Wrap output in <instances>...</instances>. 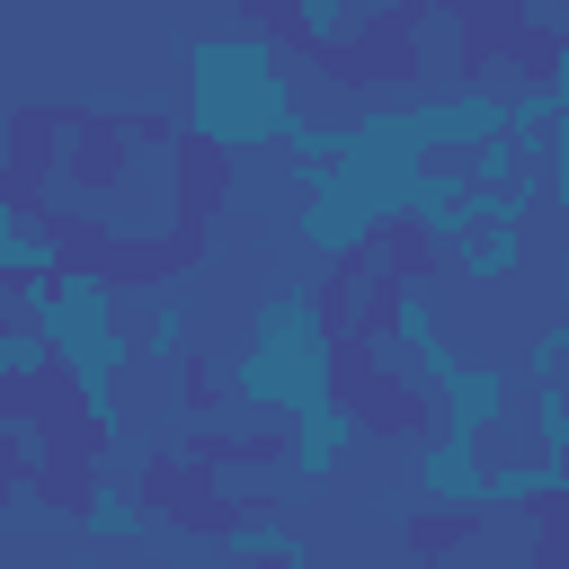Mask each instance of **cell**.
<instances>
[{"label": "cell", "mask_w": 569, "mask_h": 569, "mask_svg": "<svg viewBox=\"0 0 569 569\" xmlns=\"http://www.w3.org/2000/svg\"><path fill=\"white\" fill-rule=\"evenodd\" d=\"M445 267H453L462 284H525V267H533L525 222H480V231H462V240L445 249Z\"/></svg>", "instance_id": "cell-4"}, {"label": "cell", "mask_w": 569, "mask_h": 569, "mask_svg": "<svg viewBox=\"0 0 569 569\" xmlns=\"http://www.w3.org/2000/svg\"><path fill=\"white\" fill-rule=\"evenodd\" d=\"M347 453H356V409H347V400H320V409H302V418L284 427V471H293V489H329V480L347 471Z\"/></svg>", "instance_id": "cell-2"}, {"label": "cell", "mask_w": 569, "mask_h": 569, "mask_svg": "<svg viewBox=\"0 0 569 569\" xmlns=\"http://www.w3.org/2000/svg\"><path fill=\"white\" fill-rule=\"evenodd\" d=\"M187 338H196V293H178V284L142 293V329H133V356H142V365H187Z\"/></svg>", "instance_id": "cell-5"}, {"label": "cell", "mask_w": 569, "mask_h": 569, "mask_svg": "<svg viewBox=\"0 0 569 569\" xmlns=\"http://www.w3.org/2000/svg\"><path fill=\"white\" fill-rule=\"evenodd\" d=\"M151 525H160V516L142 507V489H133V480H107V471H98V480L80 489V507H71V542H89V551H142Z\"/></svg>", "instance_id": "cell-3"}, {"label": "cell", "mask_w": 569, "mask_h": 569, "mask_svg": "<svg viewBox=\"0 0 569 569\" xmlns=\"http://www.w3.org/2000/svg\"><path fill=\"white\" fill-rule=\"evenodd\" d=\"M178 80H187L178 124L213 151H267L302 124V53H284V36H267V27L187 36Z\"/></svg>", "instance_id": "cell-1"}]
</instances>
